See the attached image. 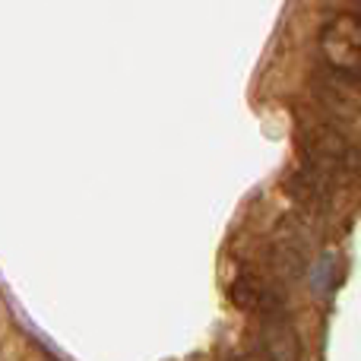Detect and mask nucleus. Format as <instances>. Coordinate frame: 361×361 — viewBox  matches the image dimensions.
<instances>
[{
    "label": "nucleus",
    "instance_id": "nucleus-5",
    "mask_svg": "<svg viewBox=\"0 0 361 361\" xmlns=\"http://www.w3.org/2000/svg\"><path fill=\"white\" fill-rule=\"evenodd\" d=\"M333 282H336V254L326 250V254H320L311 267V292L317 295V298H324V295L333 288Z\"/></svg>",
    "mask_w": 361,
    "mask_h": 361
},
{
    "label": "nucleus",
    "instance_id": "nucleus-7",
    "mask_svg": "<svg viewBox=\"0 0 361 361\" xmlns=\"http://www.w3.org/2000/svg\"><path fill=\"white\" fill-rule=\"evenodd\" d=\"M358 16H361V0H358Z\"/></svg>",
    "mask_w": 361,
    "mask_h": 361
},
{
    "label": "nucleus",
    "instance_id": "nucleus-2",
    "mask_svg": "<svg viewBox=\"0 0 361 361\" xmlns=\"http://www.w3.org/2000/svg\"><path fill=\"white\" fill-rule=\"evenodd\" d=\"M320 51L326 57V70L336 80L361 86V16L336 13L320 29Z\"/></svg>",
    "mask_w": 361,
    "mask_h": 361
},
{
    "label": "nucleus",
    "instance_id": "nucleus-4",
    "mask_svg": "<svg viewBox=\"0 0 361 361\" xmlns=\"http://www.w3.org/2000/svg\"><path fill=\"white\" fill-rule=\"evenodd\" d=\"M257 352L267 358H298V336H295L292 324L286 317H269L260 320V330H257Z\"/></svg>",
    "mask_w": 361,
    "mask_h": 361
},
{
    "label": "nucleus",
    "instance_id": "nucleus-6",
    "mask_svg": "<svg viewBox=\"0 0 361 361\" xmlns=\"http://www.w3.org/2000/svg\"><path fill=\"white\" fill-rule=\"evenodd\" d=\"M10 307H13V314H16V324H19V326H23V330H25V333H29V336H32V339H35V343H38V345H42V349L54 352V355H63V352H61V349H57V345H54V343H51V339H48V336H44V333H42V330H38V326H35V324H32V320H29V317H25V314H23V311H19V307H16V305H13V298H10Z\"/></svg>",
    "mask_w": 361,
    "mask_h": 361
},
{
    "label": "nucleus",
    "instance_id": "nucleus-3",
    "mask_svg": "<svg viewBox=\"0 0 361 361\" xmlns=\"http://www.w3.org/2000/svg\"><path fill=\"white\" fill-rule=\"evenodd\" d=\"M228 298L238 311L250 314V317H257V320L286 317V295H282L273 282L263 279V276L241 273L228 286Z\"/></svg>",
    "mask_w": 361,
    "mask_h": 361
},
{
    "label": "nucleus",
    "instance_id": "nucleus-1",
    "mask_svg": "<svg viewBox=\"0 0 361 361\" xmlns=\"http://www.w3.org/2000/svg\"><path fill=\"white\" fill-rule=\"evenodd\" d=\"M298 146L307 159V169L336 180L339 175H352L355 169V146L333 124L330 118H305L298 121Z\"/></svg>",
    "mask_w": 361,
    "mask_h": 361
}]
</instances>
